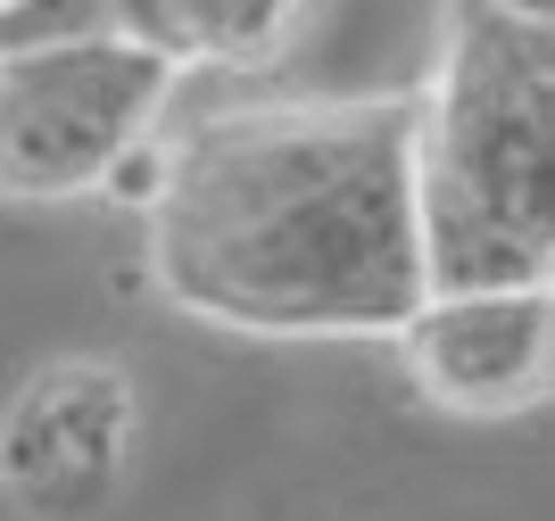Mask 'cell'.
<instances>
[{"label":"cell","mask_w":555,"mask_h":521,"mask_svg":"<svg viewBox=\"0 0 555 521\" xmlns=\"http://www.w3.org/2000/svg\"><path fill=\"white\" fill-rule=\"evenodd\" d=\"M150 273L199 323L257 340H373L415 315V100L224 108L175 141Z\"/></svg>","instance_id":"obj_1"},{"label":"cell","mask_w":555,"mask_h":521,"mask_svg":"<svg viewBox=\"0 0 555 521\" xmlns=\"http://www.w3.org/2000/svg\"><path fill=\"white\" fill-rule=\"evenodd\" d=\"M415 224L440 290H547L555 273V25L456 0L415 100Z\"/></svg>","instance_id":"obj_2"},{"label":"cell","mask_w":555,"mask_h":521,"mask_svg":"<svg viewBox=\"0 0 555 521\" xmlns=\"http://www.w3.org/2000/svg\"><path fill=\"white\" fill-rule=\"evenodd\" d=\"M175 67L133 42L0 58V199H83L133 141L158 133Z\"/></svg>","instance_id":"obj_3"},{"label":"cell","mask_w":555,"mask_h":521,"mask_svg":"<svg viewBox=\"0 0 555 521\" xmlns=\"http://www.w3.org/2000/svg\"><path fill=\"white\" fill-rule=\"evenodd\" d=\"M406 381L448 414L506 422L555 381V298L547 290H440L390 331Z\"/></svg>","instance_id":"obj_4"},{"label":"cell","mask_w":555,"mask_h":521,"mask_svg":"<svg viewBox=\"0 0 555 521\" xmlns=\"http://www.w3.org/2000/svg\"><path fill=\"white\" fill-rule=\"evenodd\" d=\"M133 389L108 364H50L0 414V480L42 521H83L125 472Z\"/></svg>","instance_id":"obj_5"},{"label":"cell","mask_w":555,"mask_h":521,"mask_svg":"<svg viewBox=\"0 0 555 521\" xmlns=\"http://www.w3.org/2000/svg\"><path fill=\"white\" fill-rule=\"evenodd\" d=\"M116 42L150 50L183 75L191 58L208 67H266L299 34L307 0H108Z\"/></svg>","instance_id":"obj_6"},{"label":"cell","mask_w":555,"mask_h":521,"mask_svg":"<svg viewBox=\"0 0 555 521\" xmlns=\"http://www.w3.org/2000/svg\"><path fill=\"white\" fill-rule=\"evenodd\" d=\"M108 34H116L108 0H0V58H34V50L108 42Z\"/></svg>","instance_id":"obj_7"},{"label":"cell","mask_w":555,"mask_h":521,"mask_svg":"<svg viewBox=\"0 0 555 521\" xmlns=\"http://www.w3.org/2000/svg\"><path fill=\"white\" fill-rule=\"evenodd\" d=\"M166 174H175V141L150 133V141H133V149L100 174V191H108L116 207H141V216H150V207L166 199Z\"/></svg>","instance_id":"obj_8"},{"label":"cell","mask_w":555,"mask_h":521,"mask_svg":"<svg viewBox=\"0 0 555 521\" xmlns=\"http://www.w3.org/2000/svg\"><path fill=\"white\" fill-rule=\"evenodd\" d=\"M489 17H514V25H555V0H473Z\"/></svg>","instance_id":"obj_9"}]
</instances>
